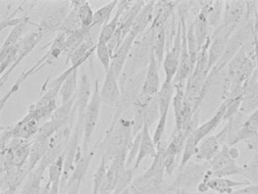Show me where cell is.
Listing matches in <instances>:
<instances>
[{"label":"cell","mask_w":258,"mask_h":194,"mask_svg":"<svg viewBox=\"0 0 258 194\" xmlns=\"http://www.w3.org/2000/svg\"><path fill=\"white\" fill-rule=\"evenodd\" d=\"M66 35L63 33H58L56 37L51 42L49 50L46 52V54L35 64L33 65L31 68L24 71L20 77L16 80L11 89L7 92L4 96L1 99V103H0V108L1 111L4 109V106L7 104L8 100L11 98L12 95H14L19 89H20L22 83L31 76L34 75L36 73L38 72L40 70L43 69L46 65H51L53 63L55 59H58L61 54H63L66 48Z\"/></svg>","instance_id":"1"},{"label":"cell","mask_w":258,"mask_h":194,"mask_svg":"<svg viewBox=\"0 0 258 194\" xmlns=\"http://www.w3.org/2000/svg\"><path fill=\"white\" fill-rule=\"evenodd\" d=\"M253 22L244 21V23L233 32L228 41L227 45L221 59L211 70L208 79L217 77L227 67L231 60L238 54L241 48L253 39Z\"/></svg>","instance_id":"2"},{"label":"cell","mask_w":258,"mask_h":194,"mask_svg":"<svg viewBox=\"0 0 258 194\" xmlns=\"http://www.w3.org/2000/svg\"><path fill=\"white\" fill-rule=\"evenodd\" d=\"M209 170V163L196 162L192 159L182 171H178L176 178L167 189L169 192L176 193L182 189L188 192H196L199 183Z\"/></svg>","instance_id":"3"},{"label":"cell","mask_w":258,"mask_h":194,"mask_svg":"<svg viewBox=\"0 0 258 194\" xmlns=\"http://www.w3.org/2000/svg\"><path fill=\"white\" fill-rule=\"evenodd\" d=\"M102 100L100 96V86L99 80H96L90 103L86 109L84 119V136H83V152L90 150V143L96 129L100 115Z\"/></svg>","instance_id":"4"},{"label":"cell","mask_w":258,"mask_h":194,"mask_svg":"<svg viewBox=\"0 0 258 194\" xmlns=\"http://www.w3.org/2000/svg\"><path fill=\"white\" fill-rule=\"evenodd\" d=\"M72 9V2H56L49 4L42 14L39 28L46 34L58 31Z\"/></svg>","instance_id":"5"},{"label":"cell","mask_w":258,"mask_h":194,"mask_svg":"<svg viewBox=\"0 0 258 194\" xmlns=\"http://www.w3.org/2000/svg\"><path fill=\"white\" fill-rule=\"evenodd\" d=\"M171 40L170 46L167 47L162 63L163 69L165 74V80L167 81L174 80L179 68L182 47V23L179 19Z\"/></svg>","instance_id":"6"},{"label":"cell","mask_w":258,"mask_h":194,"mask_svg":"<svg viewBox=\"0 0 258 194\" xmlns=\"http://www.w3.org/2000/svg\"><path fill=\"white\" fill-rule=\"evenodd\" d=\"M45 33L41 29L37 27L36 30L30 32L25 35L22 40L18 43V56L15 63L9 68L3 75H1V86H4V83L8 80L12 73L16 69L18 66L23 62L25 58L32 53L35 47L40 43V41L43 39Z\"/></svg>","instance_id":"7"},{"label":"cell","mask_w":258,"mask_h":194,"mask_svg":"<svg viewBox=\"0 0 258 194\" xmlns=\"http://www.w3.org/2000/svg\"><path fill=\"white\" fill-rule=\"evenodd\" d=\"M236 29L220 26L211 35L208 50V71L211 72L221 59L229 38ZM209 75V74H208Z\"/></svg>","instance_id":"8"},{"label":"cell","mask_w":258,"mask_h":194,"mask_svg":"<svg viewBox=\"0 0 258 194\" xmlns=\"http://www.w3.org/2000/svg\"><path fill=\"white\" fill-rule=\"evenodd\" d=\"M118 79L112 67L105 71L100 96L102 103L110 107L118 106L121 101L122 91Z\"/></svg>","instance_id":"9"},{"label":"cell","mask_w":258,"mask_h":194,"mask_svg":"<svg viewBox=\"0 0 258 194\" xmlns=\"http://www.w3.org/2000/svg\"><path fill=\"white\" fill-rule=\"evenodd\" d=\"M246 1H226L220 26L237 29L245 21Z\"/></svg>","instance_id":"10"},{"label":"cell","mask_w":258,"mask_h":194,"mask_svg":"<svg viewBox=\"0 0 258 194\" xmlns=\"http://www.w3.org/2000/svg\"><path fill=\"white\" fill-rule=\"evenodd\" d=\"M140 36L141 34L137 30L132 29L113 56L111 67L118 78L126 65L134 43Z\"/></svg>","instance_id":"11"},{"label":"cell","mask_w":258,"mask_h":194,"mask_svg":"<svg viewBox=\"0 0 258 194\" xmlns=\"http://www.w3.org/2000/svg\"><path fill=\"white\" fill-rule=\"evenodd\" d=\"M228 104H229V100H223L217 108L214 115L208 121L198 126L191 132V135L194 136L198 144L200 143L204 139L210 136L211 133L221 124L222 121H224V115Z\"/></svg>","instance_id":"12"},{"label":"cell","mask_w":258,"mask_h":194,"mask_svg":"<svg viewBox=\"0 0 258 194\" xmlns=\"http://www.w3.org/2000/svg\"><path fill=\"white\" fill-rule=\"evenodd\" d=\"M258 109V78L253 73L248 81L244 85L241 95L240 112L248 116Z\"/></svg>","instance_id":"13"},{"label":"cell","mask_w":258,"mask_h":194,"mask_svg":"<svg viewBox=\"0 0 258 194\" xmlns=\"http://www.w3.org/2000/svg\"><path fill=\"white\" fill-rule=\"evenodd\" d=\"M158 64L155 54L152 53V58L145 74L144 81L142 86L141 93L147 96H155L161 89V77Z\"/></svg>","instance_id":"14"},{"label":"cell","mask_w":258,"mask_h":194,"mask_svg":"<svg viewBox=\"0 0 258 194\" xmlns=\"http://www.w3.org/2000/svg\"><path fill=\"white\" fill-rule=\"evenodd\" d=\"M222 144L215 135H210L199 144L193 160L209 163L221 150Z\"/></svg>","instance_id":"15"},{"label":"cell","mask_w":258,"mask_h":194,"mask_svg":"<svg viewBox=\"0 0 258 194\" xmlns=\"http://www.w3.org/2000/svg\"><path fill=\"white\" fill-rule=\"evenodd\" d=\"M133 3L134 1H118L115 14L107 24L102 26L98 41L108 43V41L111 39L113 35L115 33L116 30L118 28L122 15L132 6Z\"/></svg>","instance_id":"16"},{"label":"cell","mask_w":258,"mask_h":194,"mask_svg":"<svg viewBox=\"0 0 258 194\" xmlns=\"http://www.w3.org/2000/svg\"><path fill=\"white\" fill-rule=\"evenodd\" d=\"M204 178L206 179L210 190L217 194H232L235 188L250 184L247 181H236L228 177H211L209 171Z\"/></svg>","instance_id":"17"},{"label":"cell","mask_w":258,"mask_h":194,"mask_svg":"<svg viewBox=\"0 0 258 194\" xmlns=\"http://www.w3.org/2000/svg\"><path fill=\"white\" fill-rule=\"evenodd\" d=\"M157 153H158V150H157L156 145L154 142L153 136L151 135L150 128L144 124V127L142 130L140 150H139L138 156H137L135 164H134V169L137 171L140 168L142 162L146 158L149 157V156L155 158Z\"/></svg>","instance_id":"18"},{"label":"cell","mask_w":258,"mask_h":194,"mask_svg":"<svg viewBox=\"0 0 258 194\" xmlns=\"http://www.w3.org/2000/svg\"><path fill=\"white\" fill-rule=\"evenodd\" d=\"M247 117L239 112L235 116L228 120L226 126L216 134L222 146L230 147L234 138L236 136Z\"/></svg>","instance_id":"19"},{"label":"cell","mask_w":258,"mask_h":194,"mask_svg":"<svg viewBox=\"0 0 258 194\" xmlns=\"http://www.w3.org/2000/svg\"><path fill=\"white\" fill-rule=\"evenodd\" d=\"M50 139L36 136L31 142V153L28 161V172H32L38 166L43 158L49 149Z\"/></svg>","instance_id":"20"},{"label":"cell","mask_w":258,"mask_h":194,"mask_svg":"<svg viewBox=\"0 0 258 194\" xmlns=\"http://www.w3.org/2000/svg\"><path fill=\"white\" fill-rule=\"evenodd\" d=\"M92 93L93 92H91L90 77L87 73L83 72L75 104L78 115H84L85 114L86 109L91 99Z\"/></svg>","instance_id":"21"},{"label":"cell","mask_w":258,"mask_h":194,"mask_svg":"<svg viewBox=\"0 0 258 194\" xmlns=\"http://www.w3.org/2000/svg\"><path fill=\"white\" fill-rule=\"evenodd\" d=\"M258 134V109L246 118L241 128L234 138L230 147L235 146Z\"/></svg>","instance_id":"22"},{"label":"cell","mask_w":258,"mask_h":194,"mask_svg":"<svg viewBox=\"0 0 258 194\" xmlns=\"http://www.w3.org/2000/svg\"><path fill=\"white\" fill-rule=\"evenodd\" d=\"M174 86L175 94L172 102L175 120V129L173 132H179L182 130V117L185 103V84L174 83Z\"/></svg>","instance_id":"23"},{"label":"cell","mask_w":258,"mask_h":194,"mask_svg":"<svg viewBox=\"0 0 258 194\" xmlns=\"http://www.w3.org/2000/svg\"><path fill=\"white\" fill-rule=\"evenodd\" d=\"M29 24H32V22L30 21V18L28 17L25 21L13 27V30L8 35V37L7 38L5 42L3 43L2 46H1V50H0L1 60L5 58V56L8 54L9 52L12 48H14L22 40V35L25 33L27 26Z\"/></svg>","instance_id":"24"},{"label":"cell","mask_w":258,"mask_h":194,"mask_svg":"<svg viewBox=\"0 0 258 194\" xmlns=\"http://www.w3.org/2000/svg\"><path fill=\"white\" fill-rule=\"evenodd\" d=\"M145 4H146L145 1L134 2L132 6L123 14L121 18H120L119 27L122 30L123 40L127 36L131 30H132L134 23H135L139 14L141 12L142 9H143Z\"/></svg>","instance_id":"25"},{"label":"cell","mask_w":258,"mask_h":194,"mask_svg":"<svg viewBox=\"0 0 258 194\" xmlns=\"http://www.w3.org/2000/svg\"><path fill=\"white\" fill-rule=\"evenodd\" d=\"M93 156H94L93 151L88 150V151L83 152L82 156L77 162L67 183H72V182L83 183L90 168V163L93 160Z\"/></svg>","instance_id":"26"},{"label":"cell","mask_w":258,"mask_h":194,"mask_svg":"<svg viewBox=\"0 0 258 194\" xmlns=\"http://www.w3.org/2000/svg\"><path fill=\"white\" fill-rule=\"evenodd\" d=\"M152 28L154 29L153 43H152L153 53L158 64L161 65H162L164 61L166 46L167 45L166 26H159V27H152Z\"/></svg>","instance_id":"27"},{"label":"cell","mask_w":258,"mask_h":194,"mask_svg":"<svg viewBox=\"0 0 258 194\" xmlns=\"http://www.w3.org/2000/svg\"><path fill=\"white\" fill-rule=\"evenodd\" d=\"M174 94L175 86L173 81H167L164 80L161 84L159 92L157 94L158 105H159L160 115L168 113Z\"/></svg>","instance_id":"28"},{"label":"cell","mask_w":258,"mask_h":194,"mask_svg":"<svg viewBox=\"0 0 258 194\" xmlns=\"http://www.w3.org/2000/svg\"><path fill=\"white\" fill-rule=\"evenodd\" d=\"M81 1L72 2V9L64 20L61 27L58 29V33H63L68 36L73 32L79 30L81 27V21L78 15V9Z\"/></svg>","instance_id":"29"},{"label":"cell","mask_w":258,"mask_h":194,"mask_svg":"<svg viewBox=\"0 0 258 194\" xmlns=\"http://www.w3.org/2000/svg\"><path fill=\"white\" fill-rule=\"evenodd\" d=\"M78 68L75 70L64 82L59 91L61 104L69 103L77 96L78 91Z\"/></svg>","instance_id":"30"},{"label":"cell","mask_w":258,"mask_h":194,"mask_svg":"<svg viewBox=\"0 0 258 194\" xmlns=\"http://www.w3.org/2000/svg\"><path fill=\"white\" fill-rule=\"evenodd\" d=\"M91 30L92 29L81 27L79 30L66 36V48L64 52V54L66 55V58L71 56L73 52L85 41Z\"/></svg>","instance_id":"31"},{"label":"cell","mask_w":258,"mask_h":194,"mask_svg":"<svg viewBox=\"0 0 258 194\" xmlns=\"http://www.w3.org/2000/svg\"><path fill=\"white\" fill-rule=\"evenodd\" d=\"M43 180V175L37 171H33L29 173L25 179L20 194H41L43 186L42 185Z\"/></svg>","instance_id":"32"},{"label":"cell","mask_w":258,"mask_h":194,"mask_svg":"<svg viewBox=\"0 0 258 194\" xmlns=\"http://www.w3.org/2000/svg\"><path fill=\"white\" fill-rule=\"evenodd\" d=\"M224 2L211 1L208 9V19L212 33L220 27L222 23Z\"/></svg>","instance_id":"33"},{"label":"cell","mask_w":258,"mask_h":194,"mask_svg":"<svg viewBox=\"0 0 258 194\" xmlns=\"http://www.w3.org/2000/svg\"><path fill=\"white\" fill-rule=\"evenodd\" d=\"M241 175L250 184L258 185V153H253L250 160L241 166Z\"/></svg>","instance_id":"34"},{"label":"cell","mask_w":258,"mask_h":194,"mask_svg":"<svg viewBox=\"0 0 258 194\" xmlns=\"http://www.w3.org/2000/svg\"><path fill=\"white\" fill-rule=\"evenodd\" d=\"M118 1H111L95 11L93 27L104 26L109 21L113 12L116 10Z\"/></svg>","instance_id":"35"},{"label":"cell","mask_w":258,"mask_h":194,"mask_svg":"<svg viewBox=\"0 0 258 194\" xmlns=\"http://www.w3.org/2000/svg\"><path fill=\"white\" fill-rule=\"evenodd\" d=\"M66 152L59 156L48 168V181L50 184L61 183L64 169Z\"/></svg>","instance_id":"36"},{"label":"cell","mask_w":258,"mask_h":194,"mask_svg":"<svg viewBox=\"0 0 258 194\" xmlns=\"http://www.w3.org/2000/svg\"><path fill=\"white\" fill-rule=\"evenodd\" d=\"M95 11L90 3L87 1H81L78 9V15L83 28L93 29Z\"/></svg>","instance_id":"37"},{"label":"cell","mask_w":258,"mask_h":194,"mask_svg":"<svg viewBox=\"0 0 258 194\" xmlns=\"http://www.w3.org/2000/svg\"><path fill=\"white\" fill-rule=\"evenodd\" d=\"M229 146H223L218 154L209 162L210 171H217L223 169L231 162H234L233 159L229 154Z\"/></svg>","instance_id":"38"},{"label":"cell","mask_w":258,"mask_h":194,"mask_svg":"<svg viewBox=\"0 0 258 194\" xmlns=\"http://www.w3.org/2000/svg\"><path fill=\"white\" fill-rule=\"evenodd\" d=\"M96 57L105 71H108L112 63V54L107 42L98 41L96 47Z\"/></svg>","instance_id":"39"},{"label":"cell","mask_w":258,"mask_h":194,"mask_svg":"<svg viewBox=\"0 0 258 194\" xmlns=\"http://www.w3.org/2000/svg\"><path fill=\"white\" fill-rule=\"evenodd\" d=\"M107 164H108V161H107L105 156L102 155L99 167H98L94 175H93V186L92 194H100L101 186H102V183H103L107 168H108Z\"/></svg>","instance_id":"40"},{"label":"cell","mask_w":258,"mask_h":194,"mask_svg":"<svg viewBox=\"0 0 258 194\" xmlns=\"http://www.w3.org/2000/svg\"><path fill=\"white\" fill-rule=\"evenodd\" d=\"M136 170L134 168H126L122 173L117 181V186L112 194H120L127 189L134 180V173Z\"/></svg>","instance_id":"41"},{"label":"cell","mask_w":258,"mask_h":194,"mask_svg":"<svg viewBox=\"0 0 258 194\" xmlns=\"http://www.w3.org/2000/svg\"><path fill=\"white\" fill-rule=\"evenodd\" d=\"M63 127H64L61 125L59 123L50 119L47 122L44 123L43 125L40 126L38 133L36 136L46 138V139H50L52 136H54L57 132L59 131Z\"/></svg>","instance_id":"42"},{"label":"cell","mask_w":258,"mask_h":194,"mask_svg":"<svg viewBox=\"0 0 258 194\" xmlns=\"http://www.w3.org/2000/svg\"><path fill=\"white\" fill-rule=\"evenodd\" d=\"M209 173L211 177H228L229 178V177H232V176L241 175V166H238L236 162L234 161L223 169L217 171H211L209 170Z\"/></svg>","instance_id":"43"},{"label":"cell","mask_w":258,"mask_h":194,"mask_svg":"<svg viewBox=\"0 0 258 194\" xmlns=\"http://www.w3.org/2000/svg\"><path fill=\"white\" fill-rule=\"evenodd\" d=\"M167 117H168V113L162 114L160 115L159 119L157 122L156 128L153 134L154 142L156 147L162 142L163 137L165 133L166 126H167Z\"/></svg>","instance_id":"44"},{"label":"cell","mask_w":258,"mask_h":194,"mask_svg":"<svg viewBox=\"0 0 258 194\" xmlns=\"http://www.w3.org/2000/svg\"><path fill=\"white\" fill-rule=\"evenodd\" d=\"M18 56V44L12 48L8 54L5 56L4 59L1 60V64H0V68H1V75L4 74L9 68H11L12 65L15 63Z\"/></svg>","instance_id":"45"},{"label":"cell","mask_w":258,"mask_h":194,"mask_svg":"<svg viewBox=\"0 0 258 194\" xmlns=\"http://www.w3.org/2000/svg\"><path fill=\"white\" fill-rule=\"evenodd\" d=\"M241 95V96L233 99V100H229V104H228L227 108H226V113H225L224 115V121H228V120L230 119L231 118L235 116V115H237L240 112Z\"/></svg>","instance_id":"46"},{"label":"cell","mask_w":258,"mask_h":194,"mask_svg":"<svg viewBox=\"0 0 258 194\" xmlns=\"http://www.w3.org/2000/svg\"><path fill=\"white\" fill-rule=\"evenodd\" d=\"M81 185L79 182H72L68 183L63 189L61 194H80Z\"/></svg>","instance_id":"47"},{"label":"cell","mask_w":258,"mask_h":194,"mask_svg":"<svg viewBox=\"0 0 258 194\" xmlns=\"http://www.w3.org/2000/svg\"><path fill=\"white\" fill-rule=\"evenodd\" d=\"M232 194H258V185L248 184L235 189Z\"/></svg>","instance_id":"48"},{"label":"cell","mask_w":258,"mask_h":194,"mask_svg":"<svg viewBox=\"0 0 258 194\" xmlns=\"http://www.w3.org/2000/svg\"><path fill=\"white\" fill-rule=\"evenodd\" d=\"M246 148L253 153H258V134L244 141Z\"/></svg>","instance_id":"49"},{"label":"cell","mask_w":258,"mask_h":194,"mask_svg":"<svg viewBox=\"0 0 258 194\" xmlns=\"http://www.w3.org/2000/svg\"><path fill=\"white\" fill-rule=\"evenodd\" d=\"M229 154L230 156V157L233 159L234 161H236L237 159L239 158L240 156V151L238 150V147H235V146H232V147H229Z\"/></svg>","instance_id":"50"},{"label":"cell","mask_w":258,"mask_h":194,"mask_svg":"<svg viewBox=\"0 0 258 194\" xmlns=\"http://www.w3.org/2000/svg\"><path fill=\"white\" fill-rule=\"evenodd\" d=\"M253 45H254V54H255V73L258 78V41L253 37Z\"/></svg>","instance_id":"51"},{"label":"cell","mask_w":258,"mask_h":194,"mask_svg":"<svg viewBox=\"0 0 258 194\" xmlns=\"http://www.w3.org/2000/svg\"><path fill=\"white\" fill-rule=\"evenodd\" d=\"M49 194H61V183L50 184Z\"/></svg>","instance_id":"52"},{"label":"cell","mask_w":258,"mask_h":194,"mask_svg":"<svg viewBox=\"0 0 258 194\" xmlns=\"http://www.w3.org/2000/svg\"><path fill=\"white\" fill-rule=\"evenodd\" d=\"M189 194H217L215 192H213V191H209L208 192H199L196 191V192H189Z\"/></svg>","instance_id":"53"},{"label":"cell","mask_w":258,"mask_h":194,"mask_svg":"<svg viewBox=\"0 0 258 194\" xmlns=\"http://www.w3.org/2000/svg\"><path fill=\"white\" fill-rule=\"evenodd\" d=\"M168 192L169 191L168 189H167V188H164V189H163L162 190H161L158 194H167L168 193Z\"/></svg>","instance_id":"54"},{"label":"cell","mask_w":258,"mask_h":194,"mask_svg":"<svg viewBox=\"0 0 258 194\" xmlns=\"http://www.w3.org/2000/svg\"><path fill=\"white\" fill-rule=\"evenodd\" d=\"M120 194H132V193H131V190H130L129 188H128L127 189H126V190L123 191V192Z\"/></svg>","instance_id":"55"},{"label":"cell","mask_w":258,"mask_h":194,"mask_svg":"<svg viewBox=\"0 0 258 194\" xmlns=\"http://www.w3.org/2000/svg\"><path fill=\"white\" fill-rule=\"evenodd\" d=\"M178 194H189V192H188V191L183 190V189H182V190L179 191Z\"/></svg>","instance_id":"56"},{"label":"cell","mask_w":258,"mask_h":194,"mask_svg":"<svg viewBox=\"0 0 258 194\" xmlns=\"http://www.w3.org/2000/svg\"><path fill=\"white\" fill-rule=\"evenodd\" d=\"M10 194H16V192H11V191H10Z\"/></svg>","instance_id":"57"}]
</instances>
